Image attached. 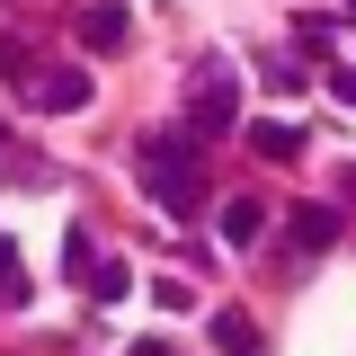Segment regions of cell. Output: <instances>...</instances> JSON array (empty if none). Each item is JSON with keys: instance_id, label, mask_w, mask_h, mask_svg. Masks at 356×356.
<instances>
[{"instance_id": "obj_1", "label": "cell", "mask_w": 356, "mask_h": 356, "mask_svg": "<svg viewBox=\"0 0 356 356\" xmlns=\"http://www.w3.org/2000/svg\"><path fill=\"white\" fill-rule=\"evenodd\" d=\"M125 36H134V9H125V0L81 9V44H89V54H125Z\"/></svg>"}, {"instance_id": "obj_2", "label": "cell", "mask_w": 356, "mask_h": 356, "mask_svg": "<svg viewBox=\"0 0 356 356\" xmlns=\"http://www.w3.org/2000/svg\"><path fill=\"white\" fill-rule=\"evenodd\" d=\"M152 205L170 222H196L205 214V187H196V170H152Z\"/></svg>"}, {"instance_id": "obj_3", "label": "cell", "mask_w": 356, "mask_h": 356, "mask_svg": "<svg viewBox=\"0 0 356 356\" xmlns=\"http://www.w3.org/2000/svg\"><path fill=\"white\" fill-rule=\"evenodd\" d=\"M222 125H232V72H205V81H196V116H187V134L214 143Z\"/></svg>"}, {"instance_id": "obj_4", "label": "cell", "mask_w": 356, "mask_h": 356, "mask_svg": "<svg viewBox=\"0 0 356 356\" xmlns=\"http://www.w3.org/2000/svg\"><path fill=\"white\" fill-rule=\"evenodd\" d=\"M36 107H44V116H63V107H89V72H72V63L36 72Z\"/></svg>"}, {"instance_id": "obj_5", "label": "cell", "mask_w": 356, "mask_h": 356, "mask_svg": "<svg viewBox=\"0 0 356 356\" xmlns=\"http://www.w3.org/2000/svg\"><path fill=\"white\" fill-rule=\"evenodd\" d=\"M259 232H267V205H259V196H232V205H222V241H232V250H250Z\"/></svg>"}, {"instance_id": "obj_6", "label": "cell", "mask_w": 356, "mask_h": 356, "mask_svg": "<svg viewBox=\"0 0 356 356\" xmlns=\"http://www.w3.org/2000/svg\"><path fill=\"white\" fill-rule=\"evenodd\" d=\"M214 339H222V356H259V321L250 312H214Z\"/></svg>"}, {"instance_id": "obj_7", "label": "cell", "mask_w": 356, "mask_h": 356, "mask_svg": "<svg viewBox=\"0 0 356 356\" xmlns=\"http://www.w3.org/2000/svg\"><path fill=\"white\" fill-rule=\"evenodd\" d=\"M330 241H339V214L330 205H303L294 214V250H330Z\"/></svg>"}, {"instance_id": "obj_8", "label": "cell", "mask_w": 356, "mask_h": 356, "mask_svg": "<svg viewBox=\"0 0 356 356\" xmlns=\"http://www.w3.org/2000/svg\"><path fill=\"white\" fill-rule=\"evenodd\" d=\"M89 294H98V303H125V294H134V267L98 259V267H89Z\"/></svg>"}, {"instance_id": "obj_9", "label": "cell", "mask_w": 356, "mask_h": 356, "mask_svg": "<svg viewBox=\"0 0 356 356\" xmlns=\"http://www.w3.org/2000/svg\"><path fill=\"white\" fill-rule=\"evenodd\" d=\"M250 143H259V161H294V152H303V134H294V125H259Z\"/></svg>"}, {"instance_id": "obj_10", "label": "cell", "mask_w": 356, "mask_h": 356, "mask_svg": "<svg viewBox=\"0 0 356 356\" xmlns=\"http://www.w3.org/2000/svg\"><path fill=\"white\" fill-rule=\"evenodd\" d=\"M9 259H18V250H9V232H0V294H18V267Z\"/></svg>"}, {"instance_id": "obj_11", "label": "cell", "mask_w": 356, "mask_h": 356, "mask_svg": "<svg viewBox=\"0 0 356 356\" xmlns=\"http://www.w3.org/2000/svg\"><path fill=\"white\" fill-rule=\"evenodd\" d=\"M330 98H348V107H356V72H330Z\"/></svg>"}, {"instance_id": "obj_12", "label": "cell", "mask_w": 356, "mask_h": 356, "mask_svg": "<svg viewBox=\"0 0 356 356\" xmlns=\"http://www.w3.org/2000/svg\"><path fill=\"white\" fill-rule=\"evenodd\" d=\"M348 18H356V0H348Z\"/></svg>"}]
</instances>
